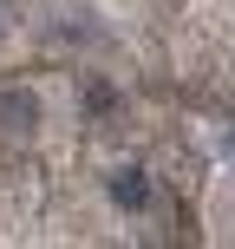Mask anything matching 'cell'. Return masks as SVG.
I'll list each match as a JSON object with an SVG mask.
<instances>
[{
  "label": "cell",
  "instance_id": "1",
  "mask_svg": "<svg viewBox=\"0 0 235 249\" xmlns=\"http://www.w3.org/2000/svg\"><path fill=\"white\" fill-rule=\"evenodd\" d=\"M39 124V99H26V92H0V131H33Z\"/></svg>",
  "mask_w": 235,
  "mask_h": 249
},
{
  "label": "cell",
  "instance_id": "2",
  "mask_svg": "<svg viewBox=\"0 0 235 249\" xmlns=\"http://www.w3.org/2000/svg\"><path fill=\"white\" fill-rule=\"evenodd\" d=\"M111 197L124 203V210H144V197H150V177L137 171V164H124V171L111 177Z\"/></svg>",
  "mask_w": 235,
  "mask_h": 249
},
{
  "label": "cell",
  "instance_id": "3",
  "mask_svg": "<svg viewBox=\"0 0 235 249\" xmlns=\"http://www.w3.org/2000/svg\"><path fill=\"white\" fill-rule=\"evenodd\" d=\"M111 105H118V92L105 86V79H98V86H85V112H111Z\"/></svg>",
  "mask_w": 235,
  "mask_h": 249
},
{
  "label": "cell",
  "instance_id": "4",
  "mask_svg": "<svg viewBox=\"0 0 235 249\" xmlns=\"http://www.w3.org/2000/svg\"><path fill=\"white\" fill-rule=\"evenodd\" d=\"M229 151H235V131H229Z\"/></svg>",
  "mask_w": 235,
  "mask_h": 249
}]
</instances>
